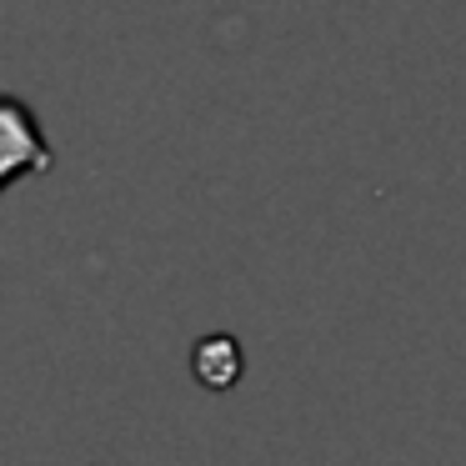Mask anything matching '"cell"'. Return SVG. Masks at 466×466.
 Returning <instances> with one entry per match:
<instances>
[{
    "instance_id": "cell-2",
    "label": "cell",
    "mask_w": 466,
    "mask_h": 466,
    "mask_svg": "<svg viewBox=\"0 0 466 466\" xmlns=\"http://www.w3.org/2000/svg\"><path fill=\"white\" fill-rule=\"evenodd\" d=\"M191 366H196V381H201V386L226 391V386L241 381L246 356H241V346H236L231 336H206V341L191 351Z\"/></svg>"
},
{
    "instance_id": "cell-1",
    "label": "cell",
    "mask_w": 466,
    "mask_h": 466,
    "mask_svg": "<svg viewBox=\"0 0 466 466\" xmlns=\"http://www.w3.org/2000/svg\"><path fill=\"white\" fill-rule=\"evenodd\" d=\"M0 121H5V171H0V181L15 186L21 176H35V171H51V151H46L41 131H35L31 111H25L21 101H5V111H0Z\"/></svg>"
}]
</instances>
